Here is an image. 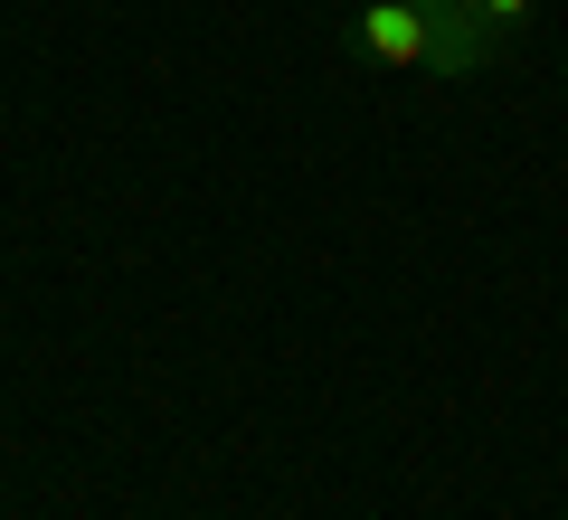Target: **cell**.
<instances>
[{"label":"cell","instance_id":"cell-1","mask_svg":"<svg viewBox=\"0 0 568 520\" xmlns=\"http://www.w3.org/2000/svg\"><path fill=\"white\" fill-rule=\"evenodd\" d=\"M351 39H361V58H379V67H426L436 58V20H426L417 0H361V20H351Z\"/></svg>","mask_w":568,"mask_h":520},{"label":"cell","instance_id":"cell-2","mask_svg":"<svg viewBox=\"0 0 568 520\" xmlns=\"http://www.w3.org/2000/svg\"><path fill=\"white\" fill-rule=\"evenodd\" d=\"M426 20H436V58H426L436 77H484V67L503 58V48H511V39H493V29L474 20L465 0H446V10H426Z\"/></svg>","mask_w":568,"mask_h":520},{"label":"cell","instance_id":"cell-3","mask_svg":"<svg viewBox=\"0 0 568 520\" xmlns=\"http://www.w3.org/2000/svg\"><path fill=\"white\" fill-rule=\"evenodd\" d=\"M465 10H474V20L493 29V39H521V29L540 20V0H465Z\"/></svg>","mask_w":568,"mask_h":520},{"label":"cell","instance_id":"cell-4","mask_svg":"<svg viewBox=\"0 0 568 520\" xmlns=\"http://www.w3.org/2000/svg\"><path fill=\"white\" fill-rule=\"evenodd\" d=\"M417 10H446V0H417Z\"/></svg>","mask_w":568,"mask_h":520}]
</instances>
